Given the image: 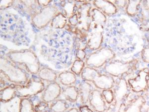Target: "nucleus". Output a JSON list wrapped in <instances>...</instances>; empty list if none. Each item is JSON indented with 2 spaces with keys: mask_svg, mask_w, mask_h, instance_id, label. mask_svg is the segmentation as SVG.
Masks as SVG:
<instances>
[{
  "mask_svg": "<svg viewBox=\"0 0 149 112\" xmlns=\"http://www.w3.org/2000/svg\"><path fill=\"white\" fill-rule=\"evenodd\" d=\"M80 112H93V111L87 106H83L80 107Z\"/></svg>",
  "mask_w": 149,
  "mask_h": 112,
  "instance_id": "nucleus-36",
  "label": "nucleus"
},
{
  "mask_svg": "<svg viewBox=\"0 0 149 112\" xmlns=\"http://www.w3.org/2000/svg\"><path fill=\"white\" fill-rule=\"evenodd\" d=\"M116 56L113 49L107 47L100 48L88 55L86 58V64L87 67L91 68H100L109 62Z\"/></svg>",
  "mask_w": 149,
  "mask_h": 112,
  "instance_id": "nucleus-4",
  "label": "nucleus"
},
{
  "mask_svg": "<svg viewBox=\"0 0 149 112\" xmlns=\"http://www.w3.org/2000/svg\"><path fill=\"white\" fill-rule=\"evenodd\" d=\"M38 75L41 80L50 82H54L57 78V74L55 71L50 68L46 67L40 69Z\"/></svg>",
  "mask_w": 149,
  "mask_h": 112,
  "instance_id": "nucleus-21",
  "label": "nucleus"
},
{
  "mask_svg": "<svg viewBox=\"0 0 149 112\" xmlns=\"http://www.w3.org/2000/svg\"><path fill=\"white\" fill-rule=\"evenodd\" d=\"M67 109V102L63 99L58 100L50 107L51 112H65Z\"/></svg>",
  "mask_w": 149,
  "mask_h": 112,
  "instance_id": "nucleus-24",
  "label": "nucleus"
},
{
  "mask_svg": "<svg viewBox=\"0 0 149 112\" xmlns=\"http://www.w3.org/2000/svg\"><path fill=\"white\" fill-rule=\"evenodd\" d=\"M141 8L143 10L149 12V1H142Z\"/></svg>",
  "mask_w": 149,
  "mask_h": 112,
  "instance_id": "nucleus-35",
  "label": "nucleus"
},
{
  "mask_svg": "<svg viewBox=\"0 0 149 112\" xmlns=\"http://www.w3.org/2000/svg\"><path fill=\"white\" fill-rule=\"evenodd\" d=\"M112 89L114 97L113 103L121 107L129 99L131 91L130 87L125 77H121L115 80V84Z\"/></svg>",
  "mask_w": 149,
  "mask_h": 112,
  "instance_id": "nucleus-7",
  "label": "nucleus"
},
{
  "mask_svg": "<svg viewBox=\"0 0 149 112\" xmlns=\"http://www.w3.org/2000/svg\"><path fill=\"white\" fill-rule=\"evenodd\" d=\"M90 106L97 112H104L107 110L106 101L102 92L97 89L92 91L89 99Z\"/></svg>",
  "mask_w": 149,
  "mask_h": 112,
  "instance_id": "nucleus-12",
  "label": "nucleus"
},
{
  "mask_svg": "<svg viewBox=\"0 0 149 112\" xmlns=\"http://www.w3.org/2000/svg\"><path fill=\"white\" fill-rule=\"evenodd\" d=\"M76 56L78 58V60H83L86 57V54L83 50L81 49H78L76 52Z\"/></svg>",
  "mask_w": 149,
  "mask_h": 112,
  "instance_id": "nucleus-34",
  "label": "nucleus"
},
{
  "mask_svg": "<svg viewBox=\"0 0 149 112\" xmlns=\"http://www.w3.org/2000/svg\"><path fill=\"white\" fill-rule=\"evenodd\" d=\"M16 95L15 85L6 87L1 91V100L3 102H8L14 98Z\"/></svg>",
  "mask_w": 149,
  "mask_h": 112,
  "instance_id": "nucleus-22",
  "label": "nucleus"
},
{
  "mask_svg": "<svg viewBox=\"0 0 149 112\" xmlns=\"http://www.w3.org/2000/svg\"><path fill=\"white\" fill-rule=\"evenodd\" d=\"M67 21L65 15L59 13L53 19L51 22V26L54 29H63L66 26Z\"/></svg>",
  "mask_w": 149,
  "mask_h": 112,
  "instance_id": "nucleus-23",
  "label": "nucleus"
},
{
  "mask_svg": "<svg viewBox=\"0 0 149 112\" xmlns=\"http://www.w3.org/2000/svg\"><path fill=\"white\" fill-rule=\"evenodd\" d=\"M91 82L97 88L102 90H108L113 88L115 84V79L111 76L102 74L97 70Z\"/></svg>",
  "mask_w": 149,
  "mask_h": 112,
  "instance_id": "nucleus-11",
  "label": "nucleus"
},
{
  "mask_svg": "<svg viewBox=\"0 0 149 112\" xmlns=\"http://www.w3.org/2000/svg\"><path fill=\"white\" fill-rule=\"evenodd\" d=\"M140 65V60L134 58L130 60H113L103 66L104 74L113 77L121 78L136 71Z\"/></svg>",
  "mask_w": 149,
  "mask_h": 112,
  "instance_id": "nucleus-1",
  "label": "nucleus"
},
{
  "mask_svg": "<svg viewBox=\"0 0 149 112\" xmlns=\"http://www.w3.org/2000/svg\"><path fill=\"white\" fill-rule=\"evenodd\" d=\"M85 65V62L83 60L78 59L76 60L73 63V65L71 67V71L75 74L79 75L81 74Z\"/></svg>",
  "mask_w": 149,
  "mask_h": 112,
  "instance_id": "nucleus-26",
  "label": "nucleus"
},
{
  "mask_svg": "<svg viewBox=\"0 0 149 112\" xmlns=\"http://www.w3.org/2000/svg\"><path fill=\"white\" fill-rule=\"evenodd\" d=\"M102 93L107 103L111 104L113 102L114 97L113 90L112 89L102 90Z\"/></svg>",
  "mask_w": 149,
  "mask_h": 112,
  "instance_id": "nucleus-27",
  "label": "nucleus"
},
{
  "mask_svg": "<svg viewBox=\"0 0 149 112\" xmlns=\"http://www.w3.org/2000/svg\"><path fill=\"white\" fill-rule=\"evenodd\" d=\"M142 1H128L125 12L130 17H135L139 13L141 9Z\"/></svg>",
  "mask_w": 149,
  "mask_h": 112,
  "instance_id": "nucleus-18",
  "label": "nucleus"
},
{
  "mask_svg": "<svg viewBox=\"0 0 149 112\" xmlns=\"http://www.w3.org/2000/svg\"><path fill=\"white\" fill-rule=\"evenodd\" d=\"M102 32L101 30L92 31L87 41V46L89 49L97 50L100 48L103 41Z\"/></svg>",
  "mask_w": 149,
  "mask_h": 112,
  "instance_id": "nucleus-16",
  "label": "nucleus"
},
{
  "mask_svg": "<svg viewBox=\"0 0 149 112\" xmlns=\"http://www.w3.org/2000/svg\"><path fill=\"white\" fill-rule=\"evenodd\" d=\"M147 102V97L143 94L136 95L128 99L120 107V112H142L143 107Z\"/></svg>",
  "mask_w": 149,
  "mask_h": 112,
  "instance_id": "nucleus-9",
  "label": "nucleus"
},
{
  "mask_svg": "<svg viewBox=\"0 0 149 112\" xmlns=\"http://www.w3.org/2000/svg\"><path fill=\"white\" fill-rule=\"evenodd\" d=\"M59 13L55 6L48 5L33 15L32 22L36 27L42 29L51 22L55 16Z\"/></svg>",
  "mask_w": 149,
  "mask_h": 112,
  "instance_id": "nucleus-8",
  "label": "nucleus"
},
{
  "mask_svg": "<svg viewBox=\"0 0 149 112\" xmlns=\"http://www.w3.org/2000/svg\"><path fill=\"white\" fill-rule=\"evenodd\" d=\"M144 112H149V107H148L145 110Z\"/></svg>",
  "mask_w": 149,
  "mask_h": 112,
  "instance_id": "nucleus-40",
  "label": "nucleus"
},
{
  "mask_svg": "<svg viewBox=\"0 0 149 112\" xmlns=\"http://www.w3.org/2000/svg\"><path fill=\"white\" fill-rule=\"evenodd\" d=\"M141 60L145 63L149 64V45L144 46L140 52Z\"/></svg>",
  "mask_w": 149,
  "mask_h": 112,
  "instance_id": "nucleus-28",
  "label": "nucleus"
},
{
  "mask_svg": "<svg viewBox=\"0 0 149 112\" xmlns=\"http://www.w3.org/2000/svg\"><path fill=\"white\" fill-rule=\"evenodd\" d=\"M1 71L7 79L17 85H24L27 82V75L24 69L5 58L1 59Z\"/></svg>",
  "mask_w": 149,
  "mask_h": 112,
  "instance_id": "nucleus-3",
  "label": "nucleus"
},
{
  "mask_svg": "<svg viewBox=\"0 0 149 112\" xmlns=\"http://www.w3.org/2000/svg\"><path fill=\"white\" fill-rule=\"evenodd\" d=\"M120 107L115 105L114 103H112L104 112H120Z\"/></svg>",
  "mask_w": 149,
  "mask_h": 112,
  "instance_id": "nucleus-31",
  "label": "nucleus"
},
{
  "mask_svg": "<svg viewBox=\"0 0 149 112\" xmlns=\"http://www.w3.org/2000/svg\"><path fill=\"white\" fill-rule=\"evenodd\" d=\"M59 79L62 85L70 86L73 85L77 80L76 74L73 72L65 71L60 73L59 75Z\"/></svg>",
  "mask_w": 149,
  "mask_h": 112,
  "instance_id": "nucleus-20",
  "label": "nucleus"
},
{
  "mask_svg": "<svg viewBox=\"0 0 149 112\" xmlns=\"http://www.w3.org/2000/svg\"><path fill=\"white\" fill-rule=\"evenodd\" d=\"M65 112H80V111H79L78 109L76 108H72L69 110Z\"/></svg>",
  "mask_w": 149,
  "mask_h": 112,
  "instance_id": "nucleus-38",
  "label": "nucleus"
},
{
  "mask_svg": "<svg viewBox=\"0 0 149 112\" xmlns=\"http://www.w3.org/2000/svg\"><path fill=\"white\" fill-rule=\"evenodd\" d=\"M51 2V1H38L37 3L39 4L40 5L42 6L45 7L48 6V4L50 3Z\"/></svg>",
  "mask_w": 149,
  "mask_h": 112,
  "instance_id": "nucleus-37",
  "label": "nucleus"
},
{
  "mask_svg": "<svg viewBox=\"0 0 149 112\" xmlns=\"http://www.w3.org/2000/svg\"><path fill=\"white\" fill-rule=\"evenodd\" d=\"M36 112H48L50 110V108L48 103L43 101L38 104L34 107Z\"/></svg>",
  "mask_w": 149,
  "mask_h": 112,
  "instance_id": "nucleus-29",
  "label": "nucleus"
},
{
  "mask_svg": "<svg viewBox=\"0 0 149 112\" xmlns=\"http://www.w3.org/2000/svg\"><path fill=\"white\" fill-rule=\"evenodd\" d=\"M42 99L43 101L49 103L55 100L61 94V87L56 82H51L44 89Z\"/></svg>",
  "mask_w": 149,
  "mask_h": 112,
  "instance_id": "nucleus-13",
  "label": "nucleus"
},
{
  "mask_svg": "<svg viewBox=\"0 0 149 112\" xmlns=\"http://www.w3.org/2000/svg\"><path fill=\"white\" fill-rule=\"evenodd\" d=\"M92 19L91 27H104L107 22V17L101 11L97 9L93 8L91 12Z\"/></svg>",
  "mask_w": 149,
  "mask_h": 112,
  "instance_id": "nucleus-17",
  "label": "nucleus"
},
{
  "mask_svg": "<svg viewBox=\"0 0 149 112\" xmlns=\"http://www.w3.org/2000/svg\"><path fill=\"white\" fill-rule=\"evenodd\" d=\"M92 5L88 3L81 4L78 9V27L83 29L86 31H88L92 24L91 15Z\"/></svg>",
  "mask_w": 149,
  "mask_h": 112,
  "instance_id": "nucleus-10",
  "label": "nucleus"
},
{
  "mask_svg": "<svg viewBox=\"0 0 149 112\" xmlns=\"http://www.w3.org/2000/svg\"><path fill=\"white\" fill-rule=\"evenodd\" d=\"M148 93H147L146 94V97L147 98H148V100L149 101V92L148 91Z\"/></svg>",
  "mask_w": 149,
  "mask_h": 112,
  "instance_id": "nucleus-39",
  "label": "nucleus"
},
{
  "mask_svg": "<svg viewBox=\"0 0 149 112\" xmlns=\"http://www.w3.org/2000/svg\"><path fill=\"white\" fill-rule=\"evenodd\" d=\"M93 5L95 8L104 14L105 15H113L118 12V9L113 2L109 1H94Z\"/></svg>",
  "mask_w": 149,
  "mask_h": 112,
  "instance_id": "nucleus-14",
  "label": "nucleus"
},
{
  "mask_svg": "<svg viewBox=\"0 0 149 112\" xmlns=\"http://www.w3.org/2000/svg\"><path fill=\"white\" fill-rule=\"evenodd\" d=\"M16 95L29 98L42 92L45 89L42 80L38 77H31L24 85H15Z\"/></svg>",
  "mask_w": 149,
  "mask_h": 112,
  "instance_id": "nucleus-5",
  "label": "nucleus"
},
{
  "mask_svg": "<svg viewBox=\"0 0 149 112\" xmlns=\"http://www.w3.org/2000/svg\"></svg>",
  "mask_w": 149,
  "mask_h": 112,
  "instance_id": "nucleus-41",
  "label": "nucleus"
},
{
  "mask_svg": "<svg viewBox=\"0 0 149 112\" xmlns=\"http://www.w3.org/2000/svg\"><path fill=\"white\" fill-rule=\"evenodd\" d=\"M140 29L144 34L145 40L149 45V27H140Z\"/></svg>",
  "mask_w": 149,
  "mask_h": 112,
  "instance_id": "nucleus-33",
  "label": "nucleus"
},
{
  "mask_svg": "<svg viewBox=\"0 0 149 112\" xmlns=\"http://www.w3.org/2000/svg\"><path fill=\"white\" fill-rule=\"evenodd\" d=\"M19 112H36L32 101L29 98H23L19 105Z\"/></svg>",
  "mask_w": 149,
  "mask_h": 112,
  "instance_id": "nucleus-25",
  "label": "nucleus"
},
{
  "mask_svg": "<svg viewBox=\"0 0 149 112\" xmlns=\"http://www.w3.org/2000/svg\"></svg>",
  "mask_w": 149,
  "mask_h": 112,
  "instance_id": "nucleus-42",
  "label": "nucleus"
},
{
  "mask_svg": "<svg viewBox=\"0 0 149 112\" xmlns=\"http://www.w3.org/2000/svg\"><path fill=\"white\" fill-rule=\"evenodd\" d=\"M114 5L117 7V9H125L127 6L128 1H115L113 2Z\"/></svg>",
  "mask_w": 149,
  "mask_h": 112,
  "instance_id": "nucleus-30",
  "label": "nucleus"
},
{
  "mask_svg": "<svg viewBox=\"0 0 149 112\" xmlns=\"http://www.w3.org/2000/svg\"><path fill=\"white\" fill-rule=\"evenodd\" d=\"M127 82L132 92L145 93L149 90V68L144 67L139 70L135 76L128 78Z\"/></svg>",
  "mask_w": 149,
  "mask_h": 112,
  "instance_id": "nucleus-6",
  "label": "nucleus"
},
{
  "mask_svg": "<svg viewBox=\"0 0 149 112\" xmlns=\"http://www.w3.org/2000/svg\"><path fill=\"white\" fill-rule=\"evenodd\" d=\"M78 89L79 96L77 101H79L81 104H86L89 101L91 94L94 90L93 87L88 82L83 81L81 83Z\"/></svg>",
  "mask_w": 149,
  "mask_h": 112,
  "instance_id": "nucleus-15",
  "label": "nucleus"
},
{
  "mask_svg": "<svg viewBox=\"0 0 149 112\" xmlns=\"http://www.w3.org/2000/svg\"><path fill=\"white\" fill-rule=\"evenodd\" d=\"M7 57L14 64L22 65L26 71L31 74H37L40 70L39 60L34 52L31 50L10 51L7 54Z\"/></svg>",
  "mask_w": 149,
  "mask_h": 112,
  "instance_id": "nucleus-2",
  "label": "nucleus"
},
{
  "mask_svg": "<svg viewBox=\"0 0 149 112\" xmlns=\"http://www.w3.org/2000/svg\"><path fill=\"white\" fill-rule=\"evenodd\" d=\"M62 96L65 100L71 102H76L79 96V89L73 86H68L62 92Z\"/></svg>",
  "mask_w": 149,
  "mask_h": 112,
  "instance_id": "nucleus-19",
  "label": "nucleus"
},
{
  "mask_svg": "<svg viewBox=\"0 0 149 112\" xmlns=\"http://www.w3.org/2000/svg\"><path fill=\"white\" fill-rule=\"evenodd\" d=\"M69 21L70 24H72V26H76L77 25H78L79 23V19H78L77 14H74L70 16L69 18Z\"/></svg>",
  "mask_w": 149,
  "mask_h": 112,
  "instance_id": "nucleus-32",
  "label": "nucleus"
}]
</instances>
